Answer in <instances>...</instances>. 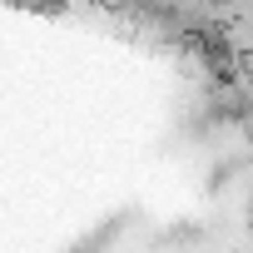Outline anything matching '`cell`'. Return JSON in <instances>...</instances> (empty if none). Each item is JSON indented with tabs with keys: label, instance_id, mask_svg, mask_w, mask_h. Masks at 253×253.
<instances>
[]
</instances>
